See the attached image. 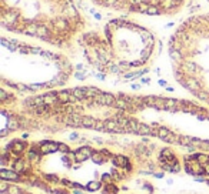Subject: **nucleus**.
I'll return each instance as SVG.
<instances>
[{
  "instance_id": "nucleus-13",
  "label": "nucleus",
  "mask_w": 209,
  "mask_h": 194,
  "mask_svg": "<svg viewBox=\"0 0 209 194\" xmlns=\"http://www.w3.org/2000/svg\"><path fill=\"white\" fill-rule=\"evenodd\" d=\"M104 191H109L108 194H116L119 190H117V187H115L112 183H109V184H106V186H104Z\"/></svg>"
},
{
  "instance_id": "nucleus-9",
  "label": "nucleus",
  "mask_w": 209,
  "mask_h": 194,
  "mask_svg": "<svg viewBox=\"0 0 209 194\" xmlns=\"http://www.w3.org/2000/svg\"><path fill=\"white\" fill-rule=\"evenodd\" d=\"M90 158H92L96 164H103L104 160H106V158L103 157V153H102V151H95L93 156L90 157Z\"/></svg>"
},
{
  "instance_id": "nucleus-2",
  "label": "nucleus",
  "mask_w": 209,
  "mask_h": 194,
  "mask_svg": "<svg viewBox=\"0 0 209 194\" xmlns=\"http://www.w3.org/2000/svg\"><path fill=\"white\" fill-rule=\"evenodd\" d=\"M0 177L3 178V180L20 181V176H19V173L14 171V170H6V168H2V170H0Z\"/></svg>"
},
{
  "instance_id": "nucleus-17",
  "label": "nucleus",
  "mask_w": 209,
  "mask_h": 194,
  "mask_svg": "<svg viewBox=\"0 0 209 194\" xmlns=\"http://www.w3.org/2000/svg\"><path fill=\"white\" fill-rule=\"evenodd\" d=\"M9 194H23V193L20 191V189H17L14 186H10L9 187Z\"/></svg>"
},
{
  "instance_id": "nucleus-10",
  "label": "nucleus",
  "mask_w": 209,
  "mask_h": 194,
  "mask_svg": "<svg viewBox=\"0 0 209 194\" xmlns=\"http://www.w3.org/2000/svg\"><path fill=\"white\" fill-rule=\"evenodd\" d=\"M77 151L82 153L83 156H86L88 158L93 156V153H95V150L92 149V147H89V146H83V147H80V149H77Z\"/></svg>"
},
{
  "instance_id": "nucleus-7",
  "label": "nucleus",
  "mask_w": 209,
  "mask_h": 194,
  "mask_svg": "<svg viewBox=\"0 0 209 194\" xmlns=\"http://www.w3.org/2000/svg\"><path fill=\"white\" fill-rule=\"evenodd\" d=\"M193 139H195V137H189V136H178V143L181 146L189 147V146H192Z\"/></svg>"
},
{
  "instance_id": "nucleus-22",
  "label": "nucleus",
  "mask_w": 209,
  "mask_h": 194,
  "mask_svg": "<svg viewBox=\"0 0 209 194\" xmlns=\"http://www.w3.org/2000/svg\"><path fill=\"white\" fill-rule=\"evenodd\" d=\"M70 139H72V140H76V139H77V134H76V133H73V134L70 136Z\"/></svg>"
},
{
  "instance_id": "nucleus-23",
  "label": "nucleus",
  "mask_w": 209,
  "mask_h": 194,
  "mask_svg": "<svg viewBox=\"0 0 209 194\" xmlns=\"http://www.w3.org/2000/svg\"><path fill=\"white\" fill-rule=\"evenodd\" d=\"M73 193H75V194H83V191H82V190H75Z\"/></svg>"
},
{
  "instance_id": "nucleus-12",
  "label": "nucleus",
  "mask_w": 209,
  "mask_h": 194,
  "mask_svg": "<svg viewBox=\"0 0 209 194\" xmlns=\"http://www.w3.org/2000/svg\"><path fill=\"white\" fill-rule=\"evenodd\" d=\"M193 158H196V160H198L202 166H206V164L209 163V156L202 154V153H201V154H193Z\"/></svg>"
},
{
  "instance_id": "nucleus-5",
  "label": "nucleus",
  "mask_w": 209,
  "mask_h": 194,
  "mask_svg": "<svg viewBox=\"0 0 209 194\" xmlns=\"http://www.w3.org/2000/svg\"><path fill=\"white\" fill-rule=\"evenodd\" d=\"M112 163L116 167H125L126 164H129V158L126 156H116L112 158Z\"/></svg>"
},
{
  "instance_id": "nucleus-8",
  "label": "nucleus",
  "mask_w": 209,
  "mask_h": 194,
  "mask_svg": "<svg viewBox=\"0 0 209 194\" xmlns=\"http://www.w3.org/2000/svg\"><path fill=\"white\" fill-rule=\"evenodd\" d=\"M100 187H102V181H95V180H92V181H89L86 184V190H89L90 193L92 191H98Z\"/></svg>"
},
{
  "instance_id": "nucleus-19",
  "label": "nucleus",
  "mask_w": 209,
  "mask_h": 194,
  "mask_svg": "<svg viewBox=\"0 0 209 194\" xmlns=\"http://www.w3.org/2000/svg\"><path fill=\"white\" fill-rule=\"evenodd\" d=\"M62 184H65V186H73V183L72 181H69V180H66V178H63V180H60Z\"/></svg>"
},
{
  "instance_id": "nucleus-4",
  "label": "nucleus",
  "mask_w": 209,
  "mask_h": 194,
  "mask_svg": "<svg viewBox=\"0 0 209 194\" xmlns=\"http://www.w3.org/2000/svg\"><path fill=\"white\" fill-rule=\"evenodd\" d=\"M72 94L76 97L79 102H83V100L88 99V96H86V87H76V89L72 90Z\"/></svg>"
},
{
  "instance_id": "nucleus-20",
  "label": "nucleus",
  "mask_w": 209,
  "mask_h": 194,
  "mask_svg": "<svg viewBox=\"0 0 209 194\" xmlns=\"http://www.w3.org/2000/svg\"><path fill=\"white\" fill-rule=\"evenodd\" d=\"M155 177H158V178H162L163 177V173H156V174H153Z\"/></svg>"
},
{
  "instance_id": "nucleus-21",
  "label": "nucleus",
  "mask_w": 209,
  "mask_h": 194,
  "mask_svg": "<svg viewBox=\"0 0 209 194\" xmlns=\"http://www.w3.org/2000/svg\"><path fill=\"white\" fill-rule=\"evenodd\" d=\"M55 194H67V193H65L63 190H56V191H53Z\"/></svg>"
},
{
  "instance_id": "nucleus-14",
  "label": "nucleus",
  "mask_w": 209,
  "mask_h": 194,
  "mask_svg": "<svg viewBox=\"0 0 209 194\" xmlns=\"http://www.w3.org/2000/svg\"><path fill=\"white\" fill-rule=\"evenodd\" d=\"M44 178H46L47 181H52V183H57V181H60L59 177L55 176V174H44Z\"/></svg>"
},
{
  "instance_id": "nucleus-24",
  "label": "nucleus",
  "mask_w": 209,
  "mask_h": 194,
  "mask_svg": "<svg viewBox=\"0 0 209 194\" xmlns=\"http://www.w3.org/2000/svg\"><path fill=\"white\" fill-rule=\"evenodd\" d=\"M206 184H208V186H209V180H206Z\"/></svg>"
},
{
  "instance_id": "nucleus-11",
  "label": "nucleus",
  "mask_w": 209,
  "mask_h": 194,
  "mask_svg": "<svg viewBox=\"0 0 209 194\" xmlns=\"http://www.w3.org/2000/svg\"><path fill=\"white\" fill-rule=\"evenodd\" d=\"M13 170L17 173H23L24 171V163H23L22 158H17L16 161L13 163Z\"/></svg>"
},
{
  "instance_id": "nucleus-18",
  "label": "nucleus",
  "mask_w": 209,
  "mask_h": 194,
  "mask_svg": "<svg viewBox=\"0 0 209 194\" xmlns=\"http://www.w3.org/2000/svg\"><path fill=\"white\" fill-rule=\"evenodd\" d=\"M6 190H9V184L6 183V180H3V181L0 183V191H2V193H6Z\"/></svg>"
},
{
  "instance_id": "nucleus-25",
  "label": "nucleus",
  "mask_w": 209,
  "mask_h": 194,
  "mask_svg": "<svg viewBox=\"0 0 209 194\" xmlns=\"http://www.w3.org/2000/svg\"><path fill=\"white\" fill-rule=\"evenodd\" d=\"M23 194H29V193H23Z\"/></svg>"
},
{
  "instance_id": "nucleus-6",
  "label": "nucleus",
  "mask_w": 209,
  "mask_h": 194,
  "mask_svg": "<svg viewBox=\"0 0 209 194\" xmlns=\"http://www.w3.org/2000/svg\"><path fill=\"white\" fill-rule=\"evenodd\" d=\"M96 121H98V120H95L93 117H90V116H83L82 127H85V129H95Z\"/></svg>"
},
{
  "instance_id": "nucleus-16",
  "label": "nucleus",
  "mask_w": 209,
  "mask_h": 194,
  "mask_svg": "<svg viewBox=\"0 0 209 194\" xmlns=\"http://www.w3.org/2000/svg\"><path fill=\"white\" fill-rule=\"evenodd\" d=\"M102 180H103V183H106V184H109V183H112V181H113L112 174H103V176H102Z\"/></svg>"
},
{
  "instance_id": "nucleus-3",
  "label": "nucleus",
  "mask_w": 209,
  "mask_h": 194,
  "mask_svg": "<svg viewBox=\"0 0 209 194\" xmlns=\"http://www.w3.org/2000/svg\"><path fill=\"white\" fill-rule=\"evenodd\" d=\"M26 143L24 141H20V140H13V143H10L9 144V147L7 149H10L14 154H19V153H22V151H24V149H26Z\"/></svg>"
},
{
  "instance_id": "nucleus-1",
  "label": "nucleus",
  "mask_w": 209,
  "mask_h": 194,
  "mask_svg": "<svg viewBox=\"0 0 209 194\" xmlns=\"http://www.w3.org/2000/svg\"><path fill=\"white\" fill-rule=\"evenodd\" d=\"M55 151H59V143H53V141L40 143V154H49V153H55Z\"/></svg>"
},
{
  "instance_id": "nucleus-15",
  "label": "nucleus",
  "mask_w": 209,
  "mask_h": 194,
  "mask_svg": "<svg viewBox=\"0 0 209 194\" xmlns=\"http://www.w3.org/2000/svg\"><path fill=\"white\" fill-rule=\"evenodd\" d=\"M59 151H62V153H70V149L65 143H59Z\"/></svg>"
}]
</instances>
